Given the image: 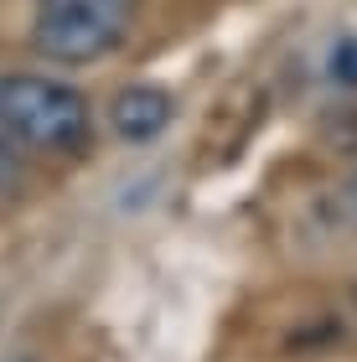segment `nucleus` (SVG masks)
<instances>
[{
  "mask_svg": "<svg viewBox=\"0 0 357 362\" xmlns=\"http://www.w3.org/2000/svg\"><path fill=\"white\" fill-rule=\"evenodd\" d=\"M0 129L21 151L83 156L93 140V109L83 88L47 73H0Z\"/></svg>",
  "mask_w": 357,
  "mask_h": 362,
  "instance_id": "obj_1",
  "label": "nucleus"
},
{
  "mask_svg": "<svg viewBox=\"0 0 357 362\" xmlns=\"http://www.w3.org/2000/svg\"><path fill=\"white\" fill-rule=\"evenodd\" d=\"M140 16V0H37L31 16V47L47 62L88 68L115 57L129 42Z\"/></svg>",
  "mask_w": 357,
  "mask_h": 362,
  "instance_id": "obj_2",
  "label": "nucleus"
},
{
  "mask_svg": "<svg viewBox=\"0 0 357 362\" xmlns=\"http://www.w3.org/2000/svg\"><path fill=\"white\" fill-rule=\"evenodd\" d=\"M176 119V98L160 83H124L109 98V129L129 145H151L171 129Z\"/></svg>",
  "mask_w": 357,
  "mask_h": 362,
  "instance_id": "obj_3",
  "label": "nucleus"
},
{
  "mask_svg": "<svg viewBox=\"0 0 357 362\" xmlns=\"http://www.w3.org/2000/svg\"><path fill=\"white\" fill-rule=\"evenodd\" d=\"M26 181V160H21V145H16L6 129H0V197H16Z\"/></svg>",
  "mask_w": 357,
  "mask_h": 362,
  "instance_id": "obj_4",
  "label": "nucleus"
},
{
  "mask_svg": "<svg viewBox=\"0 0 357 362\" xmlns=\"http://www.w3.org/2000/svg\"><path fill=\"white\" fill-rule=\"evenodd\" d=\"M327 73H332L342 88H357V37H347V42H336V47H332Z\"/></svg>",
  "mask_w": 357,
  "mask_h": 362,
  "instance_id": "obj_5",
  "label": "nucleus"
},
{
  "mask_svg": "<svg viewBox=\"0 0 357 362\" xmlns=\"http://www.w3.org/2000/svg\"><path fill=\"white\" fill-rule=\"evenodd\" d=\"M347 202H352V212H357V176L347 181Z\"/></svg>",
  "mask_w": 357,
  "mask_h": 362,
  "instance_id": "obj_6",
  "label": "nucleus"
}]
</instances>
